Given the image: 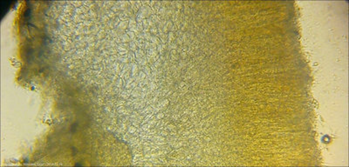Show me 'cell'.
<instances>
[{"instance_id": "6da1fadb", "label": "cell", "mask_w": 349, "mask_h": 167, "mask_svg": "<svg viewBox=\"0 0 349 167\" xmlns=\"http://www.w3.org/2000/svg\"><path fill=\"white\" fill-rule=\"evenodd\" d=\"M12 4V2H9V1H2L1 2V13H2L3 17L5 15V13L9 10Z\"/></svg>"}]
</instances>
